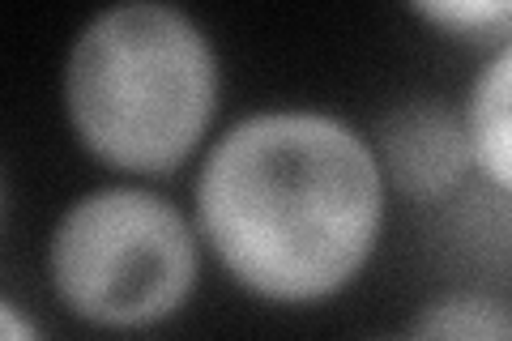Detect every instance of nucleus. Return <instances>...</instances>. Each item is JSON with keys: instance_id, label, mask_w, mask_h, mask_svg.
<instances>
[{"instance_id": "f257e3e1", "label": "nucleus", "mask_w": 512, "mask_h": 341, "mask_svg": "<svg viewBox=\"0 0 512 341\" xmlns=\"http://www.w3.org/2000/svg\"><path fill=\"white\" fill-rule=\"evenodd\" d=\"M205 256L269 307L350 290L384 239L389 184L372 137L325 107H261L231 120L192 175Z\"/></svg>"}, {"instance_id": "f03ea898", "label": "nucleus", "mask_w": 512, "mask_h": 341, "mask_svg": "<svg viewBox=\"0 0 512 341\" xmlns=\"http://www.w3.org/2000/svg\"><path fill=\"white\" fill-rule=\"evenodd\" d=\"M222 60L197 18L167 0L90 13L60 69L69 133L124 180H167L214 141Z\"/></svg>"}, {"instance_id": "7ed1b4c3", "label": "nucleus", "mask_w": 512, "mask_h": 341, "mask_svg": "<svg viewBox=\"0 0 512 341\" xmlns=\"http://www.w3.org/2000/svg\"><path fill=\"white\" fill-rule=\"evenodd\" d=\"M47 286L73 320L141 333L175 320L201 286L205 243L192 209L141 180L99 184L56 214Z\"/></svg>"}, {"instance_id": "20e7f679", "label": "nucleus", "mask_w": 512, "mask_h": 341, "mask_svg": "<svg viewBox=\"0 0 512 341\" xmlns=\"http://www.w3.org/2000/svg\"><path fill=\"white\" fill-rule=\"evenodd\" d=\"M367 137L380 158L389 197L440 209L474 180L461 103H448L440 94H410L402 103H389Z\"/></svg>"}, {"instance_id": "39448f33", "label": "nucleus", "mask_w": 512, "mask_h": 341, "mask_svg": "<svg viewBox=\"0 0 512 341\" xmlns=\"http://www.w3.org/2000/svg\"><path fill=\"white\" fill-rule=\"evenodd\" d=\"M474 180H483L495 197L512 201V43L487 52L461 94Z\"/></svg>"}, {"instance_id": "423d86ee", "label": "nucleus", "mask_w": 512, "mask_h": 341, "mask_svg": "<svg viewBox=\"0 0 512 341\" xmlns=\"http://www.w3.org/2000/svg\"><path fill=\"white\" fill-rule=\"evenodd\" d=\"M410 341H512V299L491 286H444L414 312Z\"/></svg>"}, {"instance_id": "0eeeda50", "label": "nucleus", "mask_w": 512, "mask_h": 341, "mask_svg": "<svg viewBox=\"0 0 512 341\" xmlns=\"http://www.w3.org/2000/svg\"><path fill=\"white\" fill-rule=\"evenodd\" d=\"M410 13L444 39L466 43V47H495L512 43V0H419Z\"/></svg>"}, {"instance_id": "6e6552de", "label": "nucleus", "mask_w": 512, "mask_h": 341, "mask_svg": "<svg viewBox=\"0 0 512 341\" xmlns=\"http://www.w3.org/2000/svg\"><path fill=\"white\" fill-rule=\"evenodd\" d=\"M0 341H47L39 320L13 295H0Z\"/></svg>"}, {"instance_id": "1a4fd4ad", "label": "nucleus", "mask_w": 512, "mask_h": 341, "mask_svg": "<svg viewBox=\"0 0 512 341\" xmlns=\"http://www.w3.org/2000/svg\"><path fill=\"white\" fill-rule=\"evenodd\" d=\"M363 341H410L406 333H389V337H363Z\"/></svg>"}]
</instances>
